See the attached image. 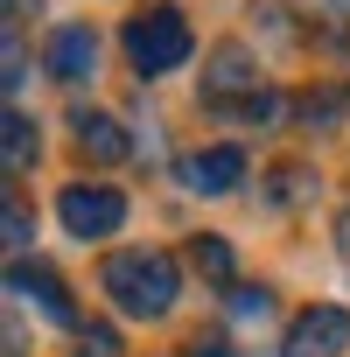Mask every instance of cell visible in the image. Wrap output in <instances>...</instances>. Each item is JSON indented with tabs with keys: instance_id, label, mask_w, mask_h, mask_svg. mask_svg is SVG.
<instances>
[{
	"instance_id": "cell-7",
	"label": "cell",
	"mask_w": 350,
	"mask_h": 357,
	"mask_svg": "<svg viewBox=\"0 0 350 357\" xmlns=\"http://www.w3.org/2000/svg\"><path fill=\"white\" fill-rule=\"evenodd\" d=\"M238 183H245V154L238 147H204V154L183 161V190H197V197H225Z\"/></svg>"
},
{
	"instance_id": "cell-9",
	"label": "cell",
	"mask_w": 350,
	"mask_h": 357,
	"mask_svg": "<svg viewBox=\"0 0 350 357\" xmlns=\"http://www.w3.org/2000/svg\"><path fill=\"white\" fill-rule=\"evenodd\" d=\"M70 140H77L84 161H126V133H119L112 112H77L70 119Z\"/></svg>"
},
{
	"instance_id": "cell-12",
	"label": "cell",
	"mask_w": 350,
	"mask_h": 357,
	"mask_svg": "<svg viewBox=\"0 0 350 357\" xmlns=\"http://www.w3.org/2000/svg\"><path fill=\"white\" fill-rule=\"evenodd\" d=\"M343 112H350V91H308V98H294V119L301 126H329Z\"/></svg>"
},
{
	"instance_id": "cell-8",
	"label": "cell",
	"mask_w": 350,
	"mask_h": 357,
	"mask_svg": "<svg viewBox=\"0 0 350 357\" xmlns=\"http://www.w3.org/2000/svg\"><path fill=\"white\" fill-rule=\"evenodd\" d=\"M43 63H50V77L84 84V77L98 70V36H91V29H56V36H50V50H43Z\"/></svg>"
},
{
	"instance_id": "cell-11",
	"label": "cell",
	"mask_w": 350,
	"mask_h": 357,
	"mask_svg": "<svg viewBox=\"0 0 350 357\" xmlns=\"http://www.w3.org/2000/svg\"><path fill=\"white\" fill-rule=\"evenodd\" d=\"M190 259H197V273H204V280H218V287H231V245H225L218 231H204V238L190 245Z\"/></svg>"
},
{
	"instance_id": "cell-6",
	"label": "cell",
	"mask_w": 350,
	"mask_h": 357,
	"mask_svg": "<svg viewBox=\"0 0 350 357\" xmlns=\"http://www.w3.org/2000/svg\"><path fill=\"white\" fill-rule=\"evenodd\" d=\"M8 294H22V301H36V308H43L50 322H63V329L77 322V308H70V294H63V280H56V273H50L43 259H15V266H8Z\"/></svg>"
},
{
	"instance_id": "cell-16",
	"label": "cell",
	"mask_w": 350,
	"mask_h": 357,
	"mask_svg": "<svg viewBox=\"0 0 350 357\" xmlns=\"http://www.w3.org/2000/svg\"><path fill=\"white\" fill-rule=\"evenodd\" d=\"M266 308H273L266 287H238V315H266Z\"/></svg>"
},
{
	"instance_id": "cell-18",
	"label": "cell",
	"mask_w": 350,
	"mask_h": 357,
	"mask_svg": "<svg viewBox=\"0 0 350 357\" xmlns=\"http://www.w3.org/2000/svg\"><path fill=\"white\" fill-rule=\"evenodd\" d=\"M336 259H343V266H350V211H343V218H336Z\"/></svg>"
},
{
	"instance_id": "cell-15",
	"label": "cell",
	"mask_w": 350,
	"mask_h": 357,
	"mask_svg": "<svg viewBox=\"0 0 350 357\" xmlns=\"http://www.w3.org/2000/svg\"><path fill=\"white\" fill-rule=\"evenodd\" d=\"M8 245H29V211L8 197Z\"/></svg>"
},
{
	"instance_id": "cell-10",
	"label": "cell",
	"mask_w": 350,
	"mask_h": 357,
	"mask_svg": "<svg viewBox=\"0 0 350 357\" xmlns=\"http://www.w3.org/2000/svg\"><path fill=\"white\" fill-rule=\"evenodd\" d=\"M36 119L29 112H8L0 119V154H8V175H22V168H36Z\"/></svg>"
},
{
	"instance_id": "cell-13",
	"label": "cell",
	"mask_w": 350,
	"mask_h": 357,
	"mask_svg": "<svg viewBox=\"0 0 350 357\" xmlns=\"http://www.w3.org/2000/svg\"><path fill=\"white\" fill-rule=\"evenodd\" d=\"M77 357H119V336L105 322H91V329H77Z\"/></svg>"
},
{
	"instance_id": "cell-3",
	"label": "cell",
	"mask_w": 350,
	"mask_h": 357,
	"mask_svg": "<svg viewBox=\"0 0 350 357\" xmlns=\"http://www.w3.org/2000/svg\"><path fill=\"white\" fill-rule=\"evenodd\" d=\"M190 50H197V36H190L183 8H147V15L126 22V63H133L140 77H168V70H183Z\"/></svg>"
},
{
	"instance_id": "cell-1",
	"label": "cell",
	"mask_w": 350,
	"mask_h": 357,
	"mask_svg": "<svg viewBox=\"0 0 350 357\" xmlns=\"http://www.w3.org/2000/svg\"><path fill=\"white\" fill-rule=\"evenodd\" d=\"M98 280H105L112 308L133 315V322H161V315L175 308V294H183V273H175V259L154 252V245H140V252H112Z\"/></svg>"
},
{
	"instance_id": "cell-4",
	"label": "cell",
	"mask_w": 350,
	"mask_h": 357,
	"mask_svg": "<svg viewBox=\"0 0 350 357\" xmlns=\"http://www.w3.org/2000/svg\"><path fill=\"white\" fill-rule=\"evenodd\" d=\"M56 218H63L70 238H112V231L126 225V197H119L112 183H70V190L56 197Z\"/></svg>"
},
{
	"instance_id": "cell-14",
	"label": "cell",
	"mask_w": 350,
	"mask_h": 357,
	"mask_svg": "<svg viewBox=\"0 0 350 357\" xmlns=\"http://www.w3.org/2000/svg\"><path fill=\"white\" fill-rule=\"evenodd\" d=\"M8 91H22V77H29V50H22V29H8Z\"/></svg>"
},
{
	"instance_id": "cell-17",
	"label": "cell",
	"mask_w": 350,
	"mask_h": 357,
	"mask_svg": "<svg viewBox=\"0 0 350 357\" xmlns=\"http://www.w3.org/2000/svg\"><path fill=\"white\" fill-rule=\"evenodd\" d=\"M190 357H238V350H231L225 336H197V343H190Z\"/></svg>"
},
{
	"instance_id": "cell-19",
	"label": "cell",
	"mask_w": 350,
	"mask_h": 357,
	"mask_svg": "<svg viewBox=\"0 0 350 357\" xmlns=\"http://www.w3.org/2000/svg\"><path fill=\"white\" fill-rule=\"evenodd\" d=\"M29 15H36V0H8V29H22Z\"/></svg>"
},
{
	"instance_id": "cell-5",
	"label": "cell",
	"mask_w": 350,
	"mask_h": 357,
	"mask_svg": "<svg viewBox=\"0 0 350 357\" xmlns=\"http://www.w3.org/2000/svg\"><path fill=\"white\" fill-rule=\"evenodd\" d=\"M343 350H350V308H336V301L301 308L280 336V357H343Z\"/></svg>"
},
{
	"instance_id": "cell-2",
	"label": "cell",
	"mask_w": 350,
	"mask_h": 357,
	"mask_svg": "<svg viewBox=\"0 0 350 357\" xmlns=\"http://www.w3.org/2000/svg\"><path fill=\"white\" fill-rule=\"evenodd\" d=\"M204 105H211V112H231V119H273V112H280V98L259 84V56H252L245 43H218V50H211Z\"/></svg>"
}]
</instances>
